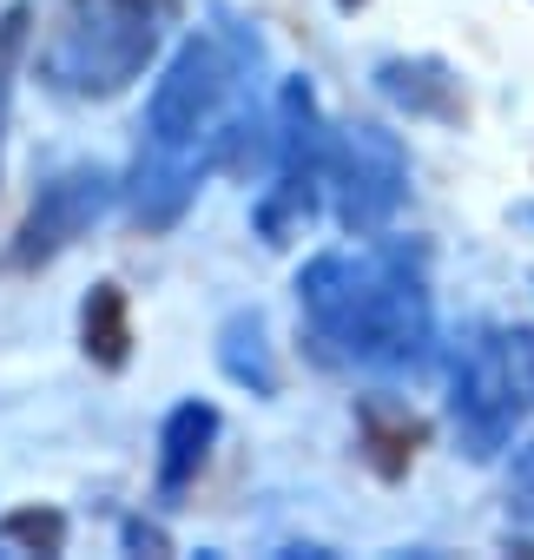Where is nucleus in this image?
Masks as SVG:
<instances>
[{
	"label": "nucleus",
	"mask_w": 534,
	"mask_h": 560,
	"mask_svg": "<svg viewBox=\"0 0 534 560\" xmlns=\"http://www.w3.org/2000/svg\"><path fill=\"white\" fill-rule=\"evenodd\" d=\"M311 304L337 343H350L363 363H416L429 343V304L422 284L403 270H350L317 264L311 270Z\"/></svg>",
	"instance_id": "obj_1"
},
{
	"label": "nucleus",
	"mask_w": 534,
	"mask_h": 560,
	"mask_svg": "<svg viewBox=\"0 0 534 560\" xmlns=\"http://www.w3.org/2000/svg\"><path fill=\"white\" fill-rule=\"evenodd\" d=\"M449 409H455L468 455L488 462L495 448H508V435L534 409V337L527 330H481L455 363V402Z\"/></svg>",
	"instance_id": "obj_2"
},
{
	"label": "nucleus",
	"mask_w": 534,
	"mask_h": 560,
	"mask_svg": "<svg viewBox=\"0 0 534 560\" xmlns=\"http://www.w3.org/2000/svg\"><path fill=\"white\" fill-rule=\"evenodd\" d=\"M211 100H218V60H211L205 47H191V54L172 67V80L159 86V106H152L159 139H185V132H198V119L211 113Z\"/></svg>",
	"instance_id": "obj_3"
},
{
	"label": "nucleus",
	"mask_w": 534,
	"mask_h": 560,
	"mask_svg": "<svg viewBox=\"0 0 534 560\" xmlns=\"http://www.w3.org/2000/svg\"><path fill=\"white\" fill-rule=\"evenodd\" d=\"M86 350H100V363H119L126 357V304L119 291H93V311H86Z\"/></svg>",
	"instance_id": "obj_4"
},
{
	"label": "nucleus",
	"mask_w": 534,
	"mask_h": 560,
	"mask_svg": "<svg viewBox=\"0 0 534 560\" xmlns=\"http://www.w3.org/2000/svg\"><path fill=\"white\" fill-rule=\"evenodd\" d=\"M205 435H211V416H205V409H178V422H172V462H165L172 481L205 455Z\"/></svg>",
	"instance_id": "obj_5"
},
{
	"label": "nucleus",
	"mask_w": 534,
	"mask_h": 560,
	"mask_svg": "<svg viewBox=\"0 0 534 560\" xmlns=\"http://www.w3.org/2000/svg\"><path fill=\"white\" fill-rule=\"evenodd\" d=\"M508 501H514V514L534 527V442L514 455V481H508Z\"/></svg>",
	"instance_id": "obj_6"
}]
</instances>
